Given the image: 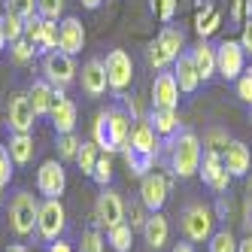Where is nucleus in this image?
Returning a JSON list of instances; mask_svg holds the SVG:
<instances>
[{
	"label": "nucleus",
	"instance_id": "obj_1",
	"mask_svg": "<svg viewBox=\"0 0 252 252\" xmlns=\"http://www.w3.org/2000/svg\"><path fill=\"white\" fill-rule=\"evenodd\" d=\"M170 170L179 176V179H189L201 170V158H204V149H201V140L191 131H179L176 137H170Z\"/></svg>",
	"mask_w": 252,
	"mask_h": 252
},
{
	"label": "nucleus",
	"instance_id": "obj_2",
	"mask_svg": "<svg viewBox=\"0 0 252 252\" xmlns=\"http://www.w3.org/2000/svg\"><path fill=\"white\" fill-rule=\"evenodd\" d=\"M37 216H40V201L33 197L31 191L19 189L12 194V201H9V213H6V219H9V228L15 237H28V234L37 231Z\"/></svg>",
	"mask_w": 252,
	"mask_h": 252
},
{
	"label": "nucleus",
	"instance_id": "obj_3",
	"mask_svg": "<svg viewBox=\"0 0 252 252\" xmlns=\"http://www.w3.org/2000/svg\"><path fill=\"white\" fill-rule=\"evenodd\" d=\"M183 49H186V33H183V28L167 25V28H161V33H158V37L152 40V46H149V64L155 70H164V67H170L179 55H183Z\"/></svg>",
	"mask_w": 252,
	"mask_h": 252
},
{
	"label": "nucleus",
	"instance_id": "obj_4",
	"mask_svg": "<svg viewBox=\"0 0 252 252\" xmlns=\"http://www.w3.org/2000/svg\"><path fill=\"white\" fill-rule=\"evenodd\" d=\"M216 231V210L207 204H189L183 210V234L191 243H204Z\"/></svg>",
	"mask_w": 252,
	"mask_h": 252
},
{
	"label": "nucleus",
	"instance_id": "obj_5",
	"mask_svg": "<svg viewBox=\"0 0 252 252\" xmlns=\"http://www.w3.org/2000/svg\"><path fill=\"white\" fill-rule=\"evenodd\" d=\"M67 228V213L61 197H46L40 201V216H37V237L43 243H55L61 240V234Z\"/></svg>",
	"mask_w": 252,
	"mask_h": 252
},
{
	"label": "nucleus",
	"instance_id": "obj_6",
	"mask_svg": "<svg viewBox=\"0 0 252 252\" xmlns=\"http://www.w3.org/2000/svg\"><path fill=\"white\" fill-rule=\"evenodd\" d=\"M43 73H46V82L52 88H67L70 82L76 79V64H73V55L55 49V52H46L43 55Z\"/></svg>",
	"mask_w": 252,
	"mask_h": 252
},
{
	"label": "nucleus",
	"instance_id": "obj_7",
	"mask_svg": "<svg viewBox=\"0 0 252 252\" xmlns=\"http://www.w3.org/2000/svg\"><path fill=\"white\" fill-rule=\"evenodd\" d=\"M119 222H125V201L119 197V191H113L110 186H103L97 201H94V228L110 231Z\"/></svg>",
	"mask_w": 252,
	"mask_h": 252
},
{
	"label": "nucleus",
	"instance_id": "obj_8",
	"mask_svg": "<svg viewBox=\"0 0 252 252\" xmlns=\"http://www.w3.org/2000/svg\"><path fill=\"white\" fill-rule=\"evenodd\" d=\"M243 70H246V52L240 43L225 40L222 46H216V73L225 76L228 82H237Z\"/></svg>",
	"mask_w": 252,
	"mask_h": 252
},
{
	"label": "nucleus",
	"instance_id": "obj_9",
	"mask_svg": "<svg viewBox=\"0 0 252 252\" xmlns=\"http://www.w3.org/2000/svg\"><path fill=\"white\" fill-rule=\"evenodd\" d=\"M103 67H106V79H110V88L122 94L125 88L131 85V79H134V61H131V55H128L125 49H113L110 55H106Z\"/></svg>",
	"mask_w": 252,
	"mask_h": 252
},
{
	"label": "nucleus",
	"instance_id": "obj_10",
	"mask_svg": "<svg viewBox=\"0 0 252 252\" xmlns=\"http://www.w3.org/2000/svg\"><path fill=\"white\" fill-rule=\"evenodd\" d=\"M201 179H204V186H210L213 191H228V186H231V173H228V167H225V161H222V152H216V149H207L204 152V158H201Z\"/></svg>",
	"mask_w": 252,
	"mask_h": 252
},
{
	"label": "nucleus",
	"instance_id": "obj_11",
	"mask_svg": "<svg viewBox=\"0 0 252 252\" xmlns=\"http://www.w3.org/2000/svg\"><path fill=\"white\" fill-rule=\"evenodd\" d=\"M37 189L43 197H61L64 189H67V173H64V164L58 158H49L40 164L37 170Z\"/></svg>",
	"mask_w": 252,
	"mask_h": 252
},
{
	"label": "nucleus",
	"instance_id": "obj_12",
	"mask_svg": "<svg viewBox=\"0 0 252 252\" xmlns=\"http://www.w3.org/2000/svg\"><path fill=\"white\" fill-rule=\"evenodd\" d=\"M167 191H170V183L161 173H146L140 179V201L149 213H161V207L167 204Z\"/></svg>",
	"mask_w": 252,
	"mask_h": 252
},
{
	"label": "nucleus",
	"instance_id": "obj_13",
	"mask_svg": "<svg viewBox=\"0 0 252 252\" xmlns=\"http://www.w3.org/2000/svg\"><path fill=\"white\" fill-rule=\"evenodd\" d=\"M49 119L55 125V134H73L76 131V103L64 94V88H55V103L49 110Z\"/></svg>",
	"mask_w": 252,
	"mask_h": 252
},
{
	"label": "nucleus",
	"instance_id": "obj_14",
	"mask_svg": "<svg viewBox=\"0 0 252 252\" xmlns=\"http://www.w3.org/2000/svg\"><path fill=\"white\" fill-rule=\"evenodd\" d=\"M33 122H37V113H33V106H31V97L28 94H15L9 100V116H6L9 131L12 134H31Z\"/></svg>",
	"mask_w": 252,
	"mask_h": 252
},
{
	"label": "nucleus",
	"instance_id": "obj_15",
	"mask_svg": "<svg viewBox=\"0 0 252 252\" xmlns=\"http://www.w3.org/2000/svg\"><path fill=\"white\" fill-rule=\"evenodd\" d=\"M158 146H161V137L152 131V125L143 119V122H137V125H134L131 140H128V146H125L122 152H137V155L158 158Z\"/></svg>",
	"mask_w": 252,
	"mask_h": 252
},
{
	"label": "nucleus",
	"instance_id": "obj_16",
	"mask_svg": "<svg viewBox=\"0 0 252 252\" xmlns=\"http://www.w3.org/2000/svg\"><path fill=\"white\" fill-rule=\"evenodd\" d=\"M222 161H225L228 173H231L234 179H240V176H246L249 167H252V149L246 146L243 140H231L228 146H225V152H222Z\"/></svg>",
	"mask_w": 252,
	"mask_h": 252
},
{
	"label": "nucleus",
	"instance_id": "obj_17",
	"mask_svg": "<svg viewBox=\"0 0 252 252\" xmlns=\"http://www.w3.org/2000/svg\"><path fill=\"white\" fill-rule=\"evenodd\" d=\"M85 46V28L79 19H73V15H67V19L58 25V49L67 52V55H79Z\"/></svg>",
	"mask_w": 252,
	"mask_h": 252
},
{
	"label": "nucleus",
	"instance_id": "obj_18",
	"mask_svg": "<svg viewBox=\"0 0 252 252\" xmlns=\"http://www.w3.org/2000/svg\"><path fill=\"white\" fill-rule=\"evenodd\" d=\"M110 88V79H106V67L100 58H88L82 67V92L88 97H100Z\"/></svg>",
	"mask_w": 252,
	"mask_h": 252
},
{
	"label": "nucleus",
	"instance_id": "obj_19",
	"mask_svg": "<svg viewBox=\"0 0 252 252\" xmlns=\"http://www.w3.org/2000/svg\"><path fill=\"white\" fill-rule=\"evenodd\" d=\"M152 106H164V110H176L179 106V85L173 73H161L152 82Z\"/></svg>",
	"mask_w": 252,
	"mask_h": 252
},
{
	"label": "nucleus",
	"instance_id": "obj_20",
	"mask_svg": "<svg viewBox=\"0 0 252 252\" xmlns=\"http://www.w3.org/2000/svg\"><path fill=\"white\" fill-rule=\"evenodd\" d=\"M173 76H176V85H179V92H197V85H201V73H197V67H194V58H191V52H183L176 61H173Z\"/></svg>",
	"mask_w": 252,
	"mask_h": 252
},
{
	"label": "nucleus",
	"instance_id": "obj_21",
	"mask_svg": "<svg viewBox=\"0 0 252 252\" xmlns=\"http://www.w3.org/2000/svg\"><path fill=\"white\" fill-rule=\"evenodd\" d=\"M146 122L152 125V131L161 140H170L179 134V113L176 110H164V106H152V113L146 116Z\"/></svg>",
	"mask_w": 252,
	"mask_h": 252
},
{
	"label": "nucleus",
	"instance_id": "obj_22",
	"mask_svg": "<svg viewBox=\"0 0 252 252\" xmlns=\"http://www.w3.org/2000/svg\"><path fill=\"white\" fill-rule=\"evenodd\" d=\"M143 237H146V246H149V249L167 246V237H170L167 216H164V213H149L146 225H143Z\"/></svg>",
	"mask_w": 252,
	"mask_h": 252
},
{
	"label": "nucleus",
	"instance_id": "obj_23",
	"mask_svg": "<svg viewBox=\"0 0 252 252\" xmlns=\"http://www.w3.org/2000/svg\"><path fill=\"white\" fill-rule=\"evenodd\" d=\"M110 128H113V140H116V149L122 152L125 146H128V140H131V131H134V119H131V113L125 110V106H110Z\"/></svg>",
	"mask_w": 252,
	"mask_h": 252
},
{
	"label": "nucleus",
	"instance_id": "obj_24",
	"mask_svg": "<svg viewBox=\"0 0 252 252\" xmlns=\"http://www.w3.org/2000/svg\"><path fill=\"white\" fill-rule=\"evenodd\" d=\"M191 52V58H194V67H197V73H201V82H210L216 76V46H210L207 40H201Z\"/></svg>",
	"mask_w": 252,
	"mask_h": 252
},
{
	"label": "nucleus",
	"instance_id": "obj_25",
	"mask_svg": "<svg viewBox=\"0 0 252 252\" xmlns=\"http://www.w3.org/2000/svg\"><path fill=\"white\" fill-rule=\"evenodd\" d=\"M28 97H31L33 113H37V116H49L52 103H55V88H52L46 79H37V82H31V88H28Z\"/></svg>",
	"mask_w": 252,
	"mask_h": 252
},
{
	"label": "nucleus",
	"instance_id": "obj_26",
	"mask_svg": "<svg viewBox=\"0 0 252 252\" xmlns=\"http://www.w3.org/2000/svg\"><path fill=\"white\" fill-rule=\"evenodd\" d=\"M6 149H9V155H12V161L19 167H25L28 161L33 158V137L31 134H9V143H6Z\"/></svg>",
	"mask_w": 252,
	"mask_h": 252
},
{
	"label": "nucleus",
	"instance_id": "obj_27",
	"mask_svg": "<svg viewBox=\"0 0 252 252\" xmlns=\"http://www.w3.org/2000/svg\"><path fill=\"white\" fill-rule=\"evenodd\" d=\"M94 143H97V149L100 152H119L116 149V140H113V128H110V113H97V119H94Z\"/></svg>",
	"mask_w": 252,
	"mask_h": 252
},
{
	"label": "nucleus",
	"instance_id": "obj_28",
	"mask_svg": "<svg viewBox=\"0 0 252 252\" xmlns=\"http://www.w3.org/2000/svg\"><path fill=\"white\" fill-rule=\"evenodd\" d=\"M219 25H222V12L216 9V6H204V12H197V22H194V31H197V37L201 40H207V37H213L216 31H219Z\"/></svg>",
	"mask_w": 252,
	"mask_h": 252
},
{
	"label": "nucleus",
	"instance_id": "obj_29",
	"mask_svg": "<svg viewBox=\"0 0 252 252\" xmlns=\"http://www.w3.org/2000/svg\"><path fill=\"white\" fill-rule=\"evenodd\" d=\"M106 243H110L116 252H131V243H134V228L128 222H119L116 228L106 231Z\"/></svg>",
	"mask_w": 252,
	"mask_h": 252
},
{
	"label": "nucleus",
	"instance_id": "obj_30",
	"mask_svg": "<svg viewBox=\"0 0 252 252\" xmlns=\"http://www.w3.org/2000/svg\"><path fill=\"white\" fill-rule=\"evenodd\" d=\"M97 158H100V149H97V143H79V152H76V164L85 176H92L94 173V164H97Z\"/></svg>",
	"mask_w": 252,
	"mask_h": 252
},
{
	"label": "nucleus",
	"instance_id": "obj_31",
	"mask_svg": "<svg viewBox=\"0 0 252 252\" xmlns=\"http://www.w3.org/2000/svg\"><path fill=\"white\" fill-rule=\"evenodd\" d=\"M92 179H94V183H97L100 189L113 183V155H110V152H100V158H97V164H94Z\"/></svg>",
	"mask_w": 252,
	"mask_h": 252
},
{
	"label": "nucleus",
	"instance_id": "obj_32",
	"mask_svg": "<svg viewBox=\"0 0 252 252\" xmlns=\"http://www.w3.org/2000/svg\"><path fill=\"white\" fill-rule=\"evenodd\" d=\"M3 37H6V43H15V40L25 37V19H19V15L9 12V9L3 15Z\"/></svg>",
	"mask_w": 252,
	"mask_h": 252
},
{
	"label": "nucleus",
	"instance_id": "obj_33",
	"mask_svg": "<svg viewBox=\"0 0 252 252\" xmlns=\"http://www.w3.org/2000/svg\"><path fill=\"white\" fill-rule=\"evenodd\" d=\"M210 252H237V240H234V234H231L228 228L213 231V237H210Z\"/></svg>",
	"mask_w": 252,
	"mask_h": 252
},
{
	"label": "nucleus",
	"instance_id": "obj_34",
	"mask_svg": "<svg viewBox=\"0 0 252 252\" xmlns=\"http://www.w3.org/2000/svg\"><path fill=\"white\" fill-rule=\"evenodd\" d=\"M79 137L76 134H58V158L61 161H76V152H79Z\"/></svg>",
	"mask_w": 252,
	"mask_h": 252
},
{
	"label": "nucleus",
	"instance_id": "obj_35",
	"mask_svg": "<svg viewBox=\"0 0 252 252\" xmlns=\"http://www.w3.org/2000/svg\"><path fill=\"white\" fill-rule=\"evenodd\" d=\"M33 55H37V49H33L25 37L15 40V43H9V58H12L15 64H28V61H33Z\"/></svg>",
	"mask_w": 252,
	"mask_h": 252
},
{
	"label": "nucleus",
	"instance_id": "obj_36",
	"mask_svg": "<svg viewBox=\"0 0 252 252\" xmlns=\"http://www.w3.org/2000/svg\"><path fill=\"white\" fill-rule=\"evenodd\" d=\"M25 40L40 52V43H43V15H40V12L33 15V19L25 22Z\"/></svg>",
	"mask_w": 252,
	"mask_h": 252
},
{
	"label": "nucleus",
	"instance_id": "obj_37",
	"mask_svg": "<svg viewBox=\"0 0 252 252\" xmlns=\"http://www.w3.org/2000/svg\"><path fill=\"white\" fill-rule=\"evenodd\" d=\"M58 49V25L52 19H43V43H40V52H55Z\"/></svg>",
	"mask_w": 252,
	"mask_h": 252
},
{
	"label": "nucleus",
	"instance_id": "obj_38",
	"mask_svg": "<svg viewBox=\"0 0 252 252\" xmlns=\"http://www.w3.org/2000/svg\"><path fill=\"white\" fill-rule=\"evenodd\" d=\"M103 243H106V237L100 234V228H88L82 234V249L79 252H103Z\"/></svg>",
	"mask_w": 252,
	"mask_h": 252
},
{
	"label": "nucleus",
	"instance_id": "obj_39",
	"mask_svg": "<svg viewBox=\"0 0 252 252\" xmlns=\"http://www.w3.org/2000/svg\"><path fill=\"white\" fill-rule=\"evenodd\" d=\"M6 9L28 22V19H33V15H37V0H6Z\"/></svg>",
	"mask_w": 252,
	"mask_h": 252
},
{
	"label": "nucleus",
	"instance_id": "obj_40",
	"mask_svg": "<svg viewBox=\"0 0 252 252\" xmlns=\"http://www.w3.org/2000/svg\"><path fill=\"white\" fill-rule=\"evenodd\" d=\"M228 143H231V137H228V131H222V128H210L207 137H204V146H207V149H216V152H225Z\"/></svg>",
	"mask_w": 252,
	"mask_h": 252
},
{
	"label": "nucleus",
	"instance_id": "obj_41",
	"mask_svg": "<svg viewBox=\"0 0 252 252\" xmlns=\"http://www.w3.org/2000/svg\"><path fill=\"white\" fill-rule=\"evenodd\" d=\"M37 12L43 15V19L58 22L61 12H64V0H37Z\"/></svg>",
	"mask_w": 252,
	"mask_h": 252
},
{
	"label": "nucleus",
	"instance_id": "obj_42",
	"mask_svg": "<svg viewBox=\"0 0 252 252\" xmlns=\"http://www.w3.org/2000/svg\"><path fill=\"white\" fill-rule=\"evenodd\" d=\"M237 97L243 103H252V67H246L237 76Z\"/></svg>",
	"mask_w": 252,
	"mask_h": 252
},
{
	"label": "nucleus",
	"instance_id": "obj_43",
	"mask_svg": "<svg viewBox=\"0 0 252 252\" xmlns=\"http://www.w3.org/2000/svg\"><path fill=\"white\" fill-rule=\"evenodd\" d=\"M12 167H15V161H12L9 149L0 146V186H6L9 179H12Z\"/></svg>",
	"mask_w": 252,
	"mask_h": 252
},
{
	"label": "nucleus",
	"instance_id": "obj_44",
	"mask_svg": "<svg viewBox=\"0 0 252 252\" xmlns=\"http://www.w3.org/2000/svg\"><path fill=\"white\" fill-rule=\"evenodd\" d=\"M143 210H146V207H143V201H140V204H131V210H128V216H131L128 225H131L134 231H137V228L143 231V225H146V219H149V216L143 213Z\"/></svg>",
	"mask_w": 252,
	"mask_h": 252
},
{
	"label": "nucleus",
	"instance_id": "obj_45",
	"mask_svg": "<svg viewBox=\"0 0 252 252\" xmlns=\"http://www.w3.org/2000/svg\"><path fill=\"white\" fill-rule=\"evenodd\" d=\"M173 15H176V0H158V19L161 22H173Z\"/></svg>",
	"mask_w": 252,
	"mask_h": 252
},
{
	"label": "nucleus",
	"instance_id": "obj_46",
	"mask_svg": "<svg viewBox=\"0 0 252 252\" xmlns=\"http://www.w3.org/2000/svg\"><path fill=\"white\" fill-rule=\"evenodd\" d=\"M240 46H243V52H246V55H252V19L243 25V33H240Z\"/></svg>",
	"mask_w": 252,
	"mask_h": 252
},
{
	"label": "nucleus",
	"instance_id": "obj_47",
	"mask_svg": "<svg viewBox=\"0 0 252 252\" xmlns=\"http://www.w3.org/2000/svg\"><path fill=\"white\" fill-rule=\"evenodd\" d=\"M46 252H73V246L64 243V240H55V243H49V249H46Z\"/></svg>",
	"mask_w": 252,
	"mask_h": 252
},
{
	"label": "nucleus",
	"instance_id": "obj_48",
	"mask_svg": "<svg viewBox=\"0 0 252 252\" xmlns=\"http://www.w3.org/2000/svg\"><path fill=\"white\" fill-rule=\"evenodd\" d=\"M231 19L240 22L243 19V0H234V9H231Z\"/></svg>",
	"mask_w": 252,
	"mask_h": 252
},
{
	"label": "nucleus",
	"instance_id": "obj_49",
	"mask_svg": "<svg viewBox=\"0 0 252 252\" xmlns=\"http://www.w3.org/2000/svg\"><path fill=\"white\" fill-rule=\"evenodd\" d=\"M237 252H252V234L243 240H237Z\"/></svg>",
	"mask_w": 252,
	"mask_h": 252
},
{
	"label": "nucleus",
	"instance_id": "obj_50",
	"mask_svg": "<svg viewBox=\"0 0 252 252\" xmlns=\"http://www.w3.org/2000/svg\"><path fill=\"white\" fill-rule=\"evenodd\" d=\"M173 252H194V246H191V240H179L173 246Z\"/></svg>",
	"mask_w": 252,
	"mask_h": 252
},
{
	"label": "nucleus",
	"instance_id": "obj_51",
	"mask_svg": "<svg viewBox=\"0 0 252 252\" xmlns=\"http://www.w3.org/2000/svg\"><path fill=\"white\" fill-rule=\"evenodd\" d=\"M6 252H31V249H28L25 243H9V246H6Z\"/></svg>",
	"mask_w": 252,
	"mask_h": 252
},
{
	"label": "nucleus",
	"instance_id": "obj_52",
	"mask_svg": "<svg viewBox=\"0 0 252 252\" xmlns=\"http://www.w3.org/2000/svg\"><path fill=\"white\" fill-rule=\"evenodd\" d=\"M79 3H82L85 9H97V6L103 3V0H79Z\"/></svg>",
	"mask_w": 252,
	"mask_h": 252
},
{
	"label": "nucleus",
	"instance_id": "obj_53",
	"mask_svg": "<svg viewBox=\"0 0 252 252\" xmlns=\"http://www.w3.org/2000/svg\"><path fill=\"white\" fill-rule=\"evenodd\" d=\"M3 46H6V37H3V15H0V52H3Z\"/></svg>",
	"mask_w": 252,
	"mask_h": 252
},
{
	"label": "nucleus",
	"instance_id": "obj_54",
	"mask_svg": "<svg viewBox=\"0 0 252 252\" xmlns=\"http://www.w3.org/2000/svg\"><path fill=\"white\" fill-rule=\"evenodd\" d=\"M249 122H252V103H249Z\"/></svg>",
	"mask_w": 252,
	"mask_h": 252
},
{
	"label": "nucleus",
	"instance_id": "obj_55",
	"mask_svg": "<svg viewBox=\"0 0 252 252\" xmlns=\"http://www.w3.org/2000/svg\"><path fill=\"white\" fill-rule=\"evenodd\" d=\"M0 194H3V186H0Z\"/></svg>",
	"mask_w": 252,
	"mask_h": 252
}]
</instances>
